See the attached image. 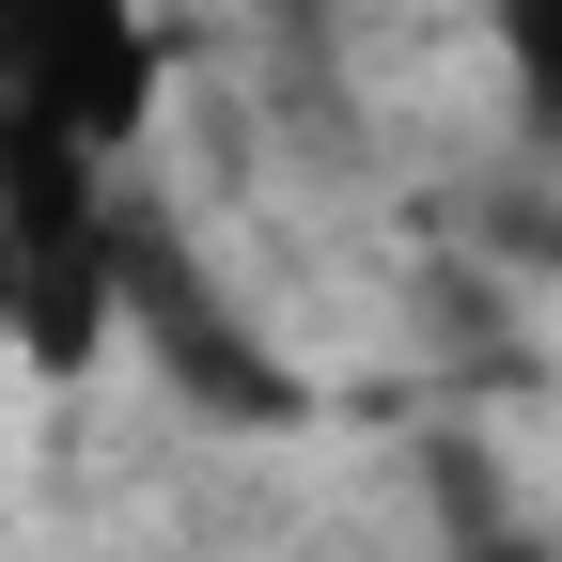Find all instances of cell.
Returning <instances> with one entry per match:
<instances>
[{"mask_svg": "<svg viewBox=\"0 0 562 562\" xmlns=\"http://www.w3.org/2000/svg\"><path fill=\"white\" fill-rule=\"evenodd\" d=\"M453 562H547V531H531L516 501H484V484L453 469Z\"/></svg>", "mask_w": 562, "mask_h": 562, "instance_id": "obj_2", "label": "cell"}, {"mask_svg": "<svg viewBox=\"0 0 562 562\" xmlns=\"http://www.w3.org/2000/svg\"><path fill=\"white\" fill-rule=\"evenodd\" d=\"M501 94H516V125L562 157V0H501Z\"/></svg>", "mask_w": 562, "mask_h": 562, "instance_id": "obj_1", "label": "cell"}]
</instances>
